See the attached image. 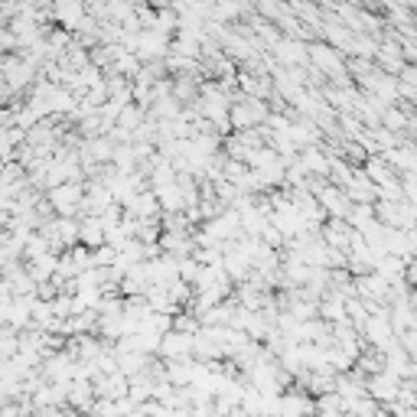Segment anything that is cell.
<instances>
[{"label": "cell", "instance_id": "6da1fadb", "mask_svg": "<svg viewBox=\"0 0 417 417\" xmlns=\"http://www.w3.org/2000/svg\"><path fill=\"white\" fill-rule=\"evenodd\" d=\"M0 75H4L7 88H14L16 92V88H23V85H30L33 82V62L26 59V56L23 59H16V56L14 59H4L0 62Z\"/></svg>", "mask_w": 417, "mask_h": 417}, {"label": "cell", "instance_id": "7a4b0ae2", "mask_svg": "<svg viewBox=\"0 0 417 417\" xmlns=\"http://www.w3.org/2000/svg\"><path fill=\"white\" fill-rule=\"evenodd\" d=\"M78 199H82V186L78 183H62V186H56V189H49V202H53L59 212H65V216L75 208Z\"/></svg>", "mask_w": 417, "mask_h": 417}, {"label": "cell", "instance_id": "3957f363", "mask_svg": "<svg viewBox=\"0 0 417 417\" xmlns=\"http://www.w3.org/2000/svg\"><path fill=\"white\" fill-rule=\"evenodd\" d=\"M189 349H193V339L183 336V332H170V336H163L160 339V352H167V356H173V359L186 356Z\"/></svg>", "mask_w": 417, "mask_h": 417}, {"label": "cell", "instance_id": "277c9868", "mask_svg": "<svg viewBox=\"0 0 417 417\" xmlns=\"http://www.w3.org/2000/svg\"><path fill=\"white\" fill-rule=\"evenodd\" d=\"M16 352H20V336H16L14 329H4L0 332V362L16 359Z\"/></svg>", "mask_w": 417, "mask_h": 417}, {"label": "cell", "instance_id": "5b68a950", "mask_svg": "<svg viewBox=\"0 0 417 417\" xmlns=\"http://www.w3.org/2000/svg\"><path fill=\"white\" fill-rule=\"evenodd\" d=\"M78 235H82L85 245H98V241L105 238V225H101V218H88V222L78 228Z\"/></svg>", "mask_w": 417, "mask_h": 417}, {"label": "cell", "instance_id": "8992f818", "mask_svg": "<svg viewBox=\"0 0 417 417\" xmlns=\"http://www.w3.org/2000/svg\"><path fill=\"white\" fill-rule=\"evenodd\" d=\"M53 16H59L65 26H78V20H82V4H59V7L53 10Z\"/></svg>", "mask_w": 417, "mask_h": 417}, {"label": "cell", "instance_id": "52a82bcc", "mask_svg": "<svg viewBox=\"0 0 417 417\" xmlns=\"http://www.w3.org/2000/svg\"><path fill=\"white\" fill-rule=\"evenodd\" d=\"M0 417H20V408H14V404H4V408H0Z\"/></svg>", "mask_w": 417, "mask_h": 417}]
</instances>
